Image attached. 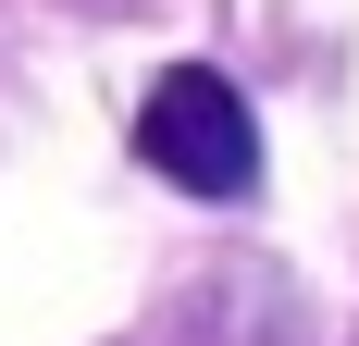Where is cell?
Listing matches in <instances>:
<instances>
[{
    "label": "cell",
    "instance_id": "cell-1",
    "mask_svg": "<svg viewBox=\"0 0 359 346\" xmlns=\"http://www.w3.org/2000/svg\"><path fill=\"white\" fill-rule=\"evenodd\" d=\"M137 161L161 186H186V198H248L260 186V124L211 62H174L149 87V111H137Z\"/></svg>",
    "mask_w": 359,
    "mask_h": 346
}]
</instances>
